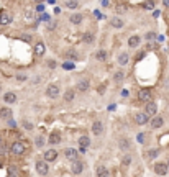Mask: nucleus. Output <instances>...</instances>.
<instances>
[{
	"label": "nucleus",
	"mask_w": 169,
	"mask_h": 177,
	"mask_svg": "<svg viewBox=\"0 0 169 177\" xmlns=\"http://www.w3.org/2000/svg\"><path fill=\"white\" fill-rule=\"evenodd\" d=\"M153 3H151V2H145V3H143V8H146V10H151V8H153Z\"/></svg>",
	"instance_id": "obj_32"
},
{
	"label": "nucleus",
	"mask_w": 169,
	"mask_h": 177,
	"mask_svg": "<svg viewBox=\"0 0 169 177\" xmlns=\"http://www.w3.org/2000/svg\"><path fill=\"white\" fill-rule=\"evenodd\" d=\"M0 144H2V138H0Z\"/></svg>",
	"instance_id": "obj_43"
},
{
	"label": "nucleus",
	"mask_w": 169,
	"mask_h": 177,
	"mask_svg": "<svg viewBox=\"0 0 169 177\" xmlns=\"http://www.w3.org/2000/svg\"><path fill=\"white\" fill-rule=\"evenodd\" d=\"M136 123H138V125L148 123V115H146V113H138V115H136Z\"/></svg>",
	"instance_id": "obj_18"
},
{
	"label": "nucleus",
	"mask_w": 169,
	"mask_h": 177,
	"mask_svg": "<svg viewBox=\"0 0 169 177\" xmlns=\"http://www.w3.org/2000/svg\"><path fill=\"white\" fill-rule=\"evenodd\" d=\"M166 166H167V169H169V161H167V164H166Z\"/></svg>",
	"instance_id": "obj_42"
},
{
	"label": "nucleus",
	"mask_w": 169,
	"mask_h": 177,
	"mask_svg": "<svg viewBox=\"0 0 169 177\" xmlns=\"http://www.w3.org/2000/svg\"><path fill=\"white\" fill-rule=\"evenodd\" d=\"M120 146H122L123 149H125L126 146H130V141H126V140H122V144H120Z\"/></svg>",
	"instance_id": "obj_36"
},
{
	"label": "nucleus",
	"mask_w": 169,
	"mask_h": 177,
	"mask_svg": "<svg viewBox=\"0 0 169 177\" xmlns=\"http://www.w3.org/2000/svg\"><path fill=\"white\" fill-rule=\"evenodd\" d=\"M0 167H2V162H0Z\"/></svg>",
	"instance_id": "obj_44"
},
{
	"label": "nucleus",
	"mask_w": 169,
	"mask_h": 177,
	"mask_svg": "<svg viewBox=\"0 0 169 177\" xmlns=\"http://www.w3.org/2000/svg\"><path fill=\"white\" fill-rule=\"evenodd\" d=\"M3 100H5V103H15L17 102V95L13 92H7L5 95H3Z\"/></svg>",
	"instance_id": "obj_13"
},
{
	"label": "nucleus",
	"mask_w": 169,
	"mask_h": 177,
	"mask_svg": "<svg viewBox=\"0 0 169 177\" xmlns=\"http://www.w3.org/2000/svg\"><path fill=\"white\" fill-rule=\"evenodd\" d=\"M97 177H108V171L104 166H100V167L97 169Z\"/></svg>",
	"instance_id": "obj_23"
},
{
	"label": "nucleus",
	"mask_w": 169,
	"mask_h": 177,
	"mask_svg": "<svg viewBox=\"0 0 169 177\" xmlns=\"http://www.w3.org/2000/svg\"><path fill=\"white\" fill-rule=\"evenodd\" d=\"M138 141H140V143H143V141H145V134H138Z\"/></svg>",
	"instance_id": "obj_40"
},
{
	"label": "nucleus",
	"mask_w": 169,
	"mask_h": 177,
	"mask_svg": "<svg viewBox=\"0 0 169 177\" xmlns=\"http://www.w3.org/2000/svg\"><path fill=\"white\" fill-rule=\"evenodd\" d=\"M71 23L72 25H80L82 23V15H79V13H74V15H71Z\"/></svg>",
	"instance_id": "obj_17"
},
{
	"label": "nucleus",
	"mask_w": 169,
	"mask_h": 177,
	"mask_svg": "<svg viewBox=\"0 0 169 177\" xmlns=\"http://www.w3.org/2000/svg\"><path fill=\"white\" fill-rule=\"evenodd\" d=\"M102 130H104V125H102V121H94V125H92V131H94V133H95V134H100Z\"/></svg>",
	"instance_id": "obj_16"
},
{
	"label": "nucleus",
	"mask_w": 169,
	"mask_h": 177,
	"mask_svg": "<svg viewBox=\"0 0 169 177\" xmlns=\"http://www.w3.org/2000/svg\"><path fill=\"white\" fill-rule=\"evenodd\" d=\"M10 151H12L13 154H23V152H25V144H23V143H20V141H17V143H13V144H12Z\"/></svg>",
	"instance_id": "obj_2"
},
{
	"label": "nucleus",
	"mask_w": 169,
	"mask_h": 177,
	"mask_svg": "<svg viewBox=\"0 0 169 177\" xmlns=\"http://www.w3.org/2000/svg\"><path fill=\"white\" fill-rule=\"evenodd\" d=\"M89 144H90V140L87 136H80L79 138V146H80V151L82 152H86V149H87Z\"/></svg>",
	"instance_id": "obj_10"
},
{
	"label": "nucleus",
	"mask_w": 169,
	"mask_h": 177,
	"mask_svg": "<svg viewBox=\"0 0 169 177\" xmlns=\"http://www.w3.org/2000/svg\"><path fill=\"white\" fill-rule=\"evenodd\" d=\"M43 144H44V140H43L41 136H38V138H36V146H38V148H41Z\"/></svg>",
	"instance_id": "obj_30"
},
{
	"label": "nucleus",
	"mask_w": 169,
	"mask_h": 177,
	"mask_svg": "<svg viewBox=\"0 0 169 177\" xmlns=\"http://www.w3.org/2000/svg\"><path fill=\"white\" fill-rule=\"evenodd\" d=\"M95 58L98 59V61H105V59H107V53H105V51H97Z\"/></svg>",
	"instance_id": "obj_27"
},
{
	"label": "nucleus",
	"mask_w": 169,
	"mask_h": 177,
	"mask_svg": "<svg viewBox=\"0 0 169 177\" xmlns=\"http://www.w3.org/2000/svg\"><path fill=\"white\" fill-rule=\"evenodd\" d=\"M163 123H164V121H163V118H161V117H153V120H151V126H153V128H161V126H163Z\"/></svg>",
	"instance_id": "obj_14"
},
{
	"label": "nucleus",
	"mask_w": 169,
	"mask_h": 177,
	"mask_svg": "<svg viewBox=\"0 0 169 177\" xmlns=\"http://www.w3.org/2000/svg\"><path fill=\"white\" fill-rule=\"evenodd\" d=\"M17 79H18V81H26V75H25V74H18V75H17Z\"/></svg>",
	"instance_id": "obj_38"
},
{
	"label": "nucleus",
	"mask_w": 169,
	"mask_h": 177,
	"mask_svg": "<svg viewBox=\"0 0 169 177\" xmlns=\"http://www.w3.org/2000/svg\"><path fill=\"white\" fill-rule=\"evenodd\" d=\"M118 64H120V66L128 64V54H126V53H122L120 56H118Z\"/></svg>",
	"instance_id": "obj_20"
},
{
	"label": "nucleus",
	"mask_w": 169,
	"mask_h": 177,
	"mask_svg": "<svg viewBox=\"0 0 169 177\" xmlns=\"http://www.w3.org/2000/svg\"><path fill=\"white\" fill-rule=\"evenodd\" d=\"M72 99H74V90H68V92L64 93V100L66 102H71Z\"/></svg>",
	"instance_id": "obj_28"
},
{
	"label": "nucleus",
	"mask_w": 169,
	"mask_h": 177,
	"mask_svg": "<svg viewBox=\"0 0 169 177\" xmlns=\"http://www.w3.org/2000/svg\"><path fill=\"white\" fill-rule=\"evenodd\" d=\"M8 174H10V177H22V174H20V171L17 167H10L8 169Z\"/></svg>",
	"instance_id": "obj_24"
},
{
	"label": "nucleus",
	"mask_w": 169,
	"mask_h": 177,
	"mask_svg": "<svg viewBox=\"0 0 169 177\" xmlns=\"http://www.w3.org/2000/svg\"><path fill=\"white\" fill-rule=\"evenodd\" d=\"M36 171L40 176H46L48 174V164L44 161H36Z\"/></svg>",
	"instance_id": "obj_3"
},
{
	"label": "nucleus",
	"mask_w": 169,
	"mask_h": 177,
	"mask_svg": "<svg viewBox=\"0 0 169 177\" xmlns=\"http://www.w3.org/2000/svg\"><path fill=\"white\" fill-rule=\"evenodd\" d=\"M56 158H58V152H56L54 149H49V151L44 152V162H48V161H54Z\"/></svg>",
	"instance_id": "obj_11"
},
{
	"label": "nucleus",
	"mask_w": 169,
	"mask_h": 177,
	"mask_svg": "<svg viewBox=\"0 0 169 177\" xmlns=\"http://www.w3.org/2000/svg\"><path fill=\"white\" fill-rule=\"evenodd\" d=\"M158 154H159V151H158V149H153V151L148 152V156H149V158H156Z\"/></svg>",
	"instance_id": "obj_31"
},
{
	"label": "nucleus",
	"mask_w": 169,
	"mask_h": 177,
	"mask_svg": "<svg viewBox=\"0 0 169 177\" xmlns=\"http://www.w3.org/2000/svg\"><path fill=\"white\" fill-rule=\"evenodd\" d=\"M153 38H154V33H148L146 34V40H153Z\"/></svg>",
	"instance_id": "obj_41"
},
{
	"label": "nucleus",
	"mask_w": 169,
	"mask_h": 177,
	"mask_svg": "<svg viewBox=\"0 0 169 177\" xmlns=\"http://www.w3.org/2000/svg\"><path fill=\"white\" fill-rule=\"evenodd\" d=\"M64 156L69 159V161L74 162V161H77V156H79V154H77V151H76L74 148H68V149L64 151Z\"/></svg>",
	"instance_id": "obj_5"
},
{
	"label": "nucleus",
	"mask_w": 169,
	"mask_h": 177,
	"mask_svg": "<svg viewBox=\"0 0 169 177\" xmlns=\"http://www.w3.org/2000/svg\"><path fill=\"white\" fill-rule=\"evenodd\" d=\"M23 126L26 128V130H33V125H31L30 121H23Z\"/></svg>",
	"instance_id": "obj_34"
},
{
	"label": "nucleus",
	"mask_w": 169,
	"mask_h": 177,
	"mask_svg": "<svg viewBox=\"0 0 169 177\" xmlns=\"http://www.w3.org/2000/svg\"><path fill=\"white\" fill-rule=\"evenodd\" d=\"M66 7H69V8H76L77 2H66Z\"/></svg>",
	"instance_id": "obj_33"
},
{
	"label": "nucleus",
	"mask_w": 169,
	"mask_h": 177,
	"mask_svg": "<svg viewBox=\"0 0 169 177\" xmlns=\"http://www.w3.org/2000/svg\"><path fill=\"white\" fill-rule=\"evenodd\" d=\"M128 44H130L131 48H136V46L140 44V36H131V38L128 40Z\"/></svg>",
	"instance_id": "obj_22"
},
{
	"label": "nucleus",
	"mask_w": 169,
	"mask_h": 177,
	"mask_svg": "<svg viewBox=\"0 0 169 177\" xmlns=\"http://www.w3.org/2000/svg\"><path fill=\"white\" fill-rule=\"evenodd\" d=\"M156 112H158L156 103H154V102H148V103H146V115L156 117Z\"/></svg>",
	"instance_id": "obj_6"
},
{
	"label": "nucleus",
	"mask_w": 169,
	"mask_h": 177,
	"mask_svg": "<svg viewBox=\"0 0 169 177\" xmlns=\"http://www.w3.org/2000/svg\"><path fill=\"white\" fill-rule=\"evenodd\" d=\"M84 41H86V43H92V41H94V36H92V34H89V33L84 34Z\"/></svg>",
	"instance_id": "obj_29"
},
{
	"label": "nucleus",
	"mask_w": 169,
	"mask_h": 177,
	"mask_svg": "<svg viewBox=\"0 0 169 177\" xmlns=\"http://www.w3.org/2000/svg\"><path fill=\"white\" fill-rule=\"evenodd\" d=\"M154 172L158 176H166L167 174V166L166 164H156L154 166Z\"/></svg>",
	"instance_id": "obj_9"
},
{
	"label": "nucleus",
	"mask_w": 169,
	"mask_h": 177,
	"mask_svg": "<svg viewBox=\"0 0 169 177\" xmlns=\"http://www.w3.org/2000/svg\"><path fill=\"white\" fill-rule=\"evenodd\" d=\"M49 143H51V144H59V143H61V134H59L58 131L51 133V134H49Z\"/></svg>",
	"instance_id": "obj_12"
},
{
	"label": "nucleus",
	"mask_w": 169,
	"mask_h": 177,
	"mask_svg": "<svg viewBox=\"0 0 169 177\" xmlns=\"http://www.w3.org/2000/svg\"><path fill=\"white\" fill-rule=\"evenodd\" d=\"M5 152H7V146H5V144H0V154H5Z\"/></svg>",
	"instance_id": "obj_35"
},
{
	"label": "nucleus",
	"mask_w": 169,
	"mask_h": 177,
	"mask_svg": "<svg viewBox=\"0 0 169 177\" xmlns=\"http://www.w3.org/2000/svg\"><path fill=\"white\" fill-rule=\"evenodd\" d=\"M35 53H36L38 56H43L44 54V44L43 43H36V46H35Z\"/></svg>",
	"instance_id": "obj_19"
},
{
	"label": "nucleus",
	"mask_w": 169,
	"mask_h": 177,
	"mask_svg": "<svg viewBox=\"0 0 169 177\" xmlns=\"http://www.w3.org/2000/svg\"><path fill=\"white\" fill-rule=\"evenodd\" d=\"M46 93H48L49 99H58V97H59V89L56 87V85H49L48 90H46Z\"/></svg>",
	"instance_id": "obj_7"
},
{
	"label": "nucleus",
	"mask_w": 169,
	"mask_h": 177,
	"mask_svg": "<svg viewBox=\"0 0 169 177\" xmlns=\"http://www.w3.org/2000/svg\"><path fill=\"white\" fill-rule=\"evenodd\" d=\"M10 22H12L10 13L7 12V10H2V12H0V25H10Z\"/></svg>",
	"instance_id": "obj_4"
},
{
	"label": "nucleus",
	"mask_w": 169,
	"mask_h": 177,
	"mask_svg": "<svg viewBox=\"0 0 169 177\" xmlns=\"http://www.w3.org/2000/svg\"><path fill=\"white\" fill-rule=\"evenodd\" d=\"M138 97H140V100L141 102H151V90L149 89H141L140 90V93H138Z\"/></svg>",
	"instance_id": "obj_1"
},
{
	"label": "nucleus",
	"mask_w": 169,
	"mask_h": 177,
	"mask_svg": "<svg viewBox=\"0 0 169 177\" xmlns=\"http://www.w3.org/2000/svg\"><path fill=\"white\" fill-rule=\"evenodd\" d=\"M48 66H49L51 69H54V67H56V61H53V59H51V61H48Z\"/></svg>",
	"instance_id": "obj_37"
},
{
	"label": "nucleus",
	"mask_w": 169,
	"mask_h": 177,
	"mask_svg": "<svg viewBox=\"0 0 169 177\" xmlns=\"http://www.w3.org/2000/svg\"><path fill=\"white\" fill-rule=\"evenodd\" d=\"M123 162H125V164H130V162H131V158H130V156H126V158L123 159Z\"/></svg>",
	"instance_id": "obj_39"
},
{
	"label": "nucleus",
	"mask_w": 169,
	"mask_h": 177,
	"mask_svg": "<svg viewBox=\"0 0 169 177\" xmlns=\"http://www.w3.org/2000/svg\"><path fill=\"white\" fill-rule=\"evenodd\" d=\"M123 79H125V74H123L122 71L115 72V82H123Z\"/></svg>",
	"instance_id": "obj_25"
},
{
	"label": "nucleus",
	"mask_w": 169,
	"mask_h": 177,
	"mask_svg": "<svg viewBox=\"0 0 169 177\" xmlns=\"http://www.w3.org/2000/svg\"><path fill=\"white\" fill-rule=\"evenodd\" d=\"M112 25H113L115 28H122V26H123V22H122L120 18H112Z\"/></svg>",
	"instance_id": "obj_26"
},
{
	"label": "nucleus",
	"mask_w": 169,
	"mask_h": 177,
	"mask_svg": "<svg viewBox=\"0 0 169 177\" xmlns=\"http://www.w3.org/2000/svg\"><path fill=\"white\" fill-rule=\"evenodd\" d=\"M71 171H72L76 176H77V174H80V172L84 171V164H82L80 161H74V162H72V167H71Z\"/></svg>",
	"instance_id": "obj_8"
},
{
	"label": "nucleus",
	"mask_w": 169,
	"mask_h": 177,
	"mask_svg": "<svg viewBox=\"0 0 169 177\" xmlns=\"http://www.w3.org/2000/svg\"><path fill=\"white\" fill-rule=\"evenodd\" d=\"M10 117H12V110H10V108H7V107L0 108V118H3V120H8Z\"/></svg>",
	"instance_id": "obj_15"
},
{
	"label": "nucleus",
	"mask_w": 169,
	"mask_h": 177,
	"mask_svg": "<svg viewBox=\"0 0 169 177\" xmlns=\"http://www.w3.org/2000/svg\"><path fill=\"white\" fill-rule=\"evenodd\" d=\"M87 89H89V81H80L79 85H77V90H80V92H86Z\"/></svg>",
	"instance_id": "obj_21"
}]
</instances>
